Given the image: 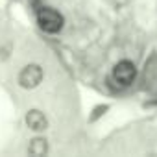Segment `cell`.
<instances>
[{
  "label": "cell",
  "instance_id": "1",
  "mask_svg": "<svg viewBox=\"0 0 157 157\" xmlns=\"http://www.w3.org/2000/svg\"><path fill=\"white\" fill-rule=\"evenodd\" d=\"M37 24L44 33L54 35V33H59L63 30L65 19L54 8H41V10H37Z\"/></svg>",
  "mask_w": 157,
  "mask_h": 157
},
{
  "label": "cell",
  "instance_id": "2",
  "mask_svg": "<svg viewBox=\"0 0 157 157\" xmlns=\"http://www.w3.org/2000/svg\"><path fill=\"white\" fill-rule=\"evenodd\" d=\"M43 78H44V72H43V67L37 65V63H30L26 65L21 74H19V85L22 89H35L41 85L43 82Z\"/></svg>",
  "mask_w": 157,
  "mask_h": 157
},
{
  "label": "cell",
  "instance_id": "3",
  "mask_svg": "<svg viewBox=\"0 0 157 157\" xmlns=\"http://www.w3.org/2000/svg\"><path fill=\"white\" fill-rule=\"evenodd\" d=\"M137 78V67L128 61V59H122L118 61L115 67H113V80L120 85V87H128L135 82Z\"/></svg>",
  "mask_w": 157,
  "mask_h": 157
},
{
  "label": "cell",
  "instance_id": "4",
  "mask_svg": "<svg viewBox=\"0 0 157 157\" xmlns=\"http://www.w3.org/2000/svg\"><path fill=\"white\" fill-rule=\"evenodd\" d=\"M26 124L32 131H44L48 128V118L39 109H30L26 113Z\"/></svg>",
  "mask_w": 157,
  "mask_h": 157
},
{
  "label": "cell",
  "instance_id": "5",
  "mask_svg": "<svg viewBox=\"0 0 157 157\" xmlns=\"http://www.w3.org/2000/svg\"><path fill=\"white\" fill-rule=\"evenodd\" d=\"M28 153L30 155H35V157H41V155H46L48 153V140L43 139V137H35L30 146H28Z\"/></svg>",
  "mask_w": 157,
  "mask_h": 157
},
{
  "label": "cell",
  "instance_id": "6",
  "mask_svg": "<svg viewBox=\"0 0 157 157\" xmlns=\"http://www.w3.org/2000/svg\"><path fill=\"white\" fill-rule=\"evenodd\" d=\"M105 111H107V105H98V107L93 111V115H91V118H89V120H91V122H94V120H96V118H100Z\"/></svg>",
  "mask_w": 157,
  "mask_h": 157
}]
</instances>
